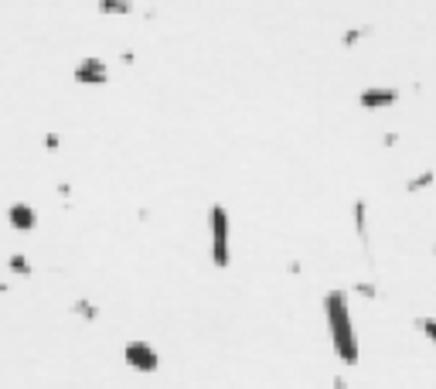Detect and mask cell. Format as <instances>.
Wrapping results in <instances>:
<instances>
[{
    "instance_id": "3",
    "label": "cell",
    "mask_w": 436,
    "mask_h": 389,
    "mask_svg": "<svg viewBox=\"0 0 436 389\" xmlns=\"http://www.w3.org/2000/svg\"><path fill=\"white\" fill-rule=\"evenodd\" d=\"M123 362H126L133 373L150 376V373L161 369V352H157L147 338H130V342L123 345Z\"/></svg>"
},
{
    "instance_id": "8",
    "label": "cell",
    "mask_w": 436,
    "mask_h": 389,
    "mask_svg": "<svg viewBox=\"0 0 436 389\" xmlns=\"http://www.w3.org/2000/svg\"><path fill=\"white\" fill-rule=\"evenodd\" d=\"M7 270H10L14 277H31V274H34V267H31V260H27L24 253H10V260H7Z\"/></svg>"
},
{
    "instance_id": "11",
    "label": "cell",
    "mask_w": 436,
    "mask_h": 389,
    "mask_svg": "<svg viewBox=\"0 0 436 389\" xmlns=\"http://www.w3.org/2000/svg\"><path fill=\"white\" fill-rule=\"evenodd\" d=\"M3 291H7V284H3V280H0V293H3Z\"/></svg>"
},
{
    "instance_id": "7",
    "label": "cell",
    "mask_w": 436,
    "mask_h": 389,
    "mask_svg": "<svg viewBox=\"0 0 436 389\" xmlns=\"http://www.w3.org/2000/svg\"><path fill=\"white\" fill-rule=\"evenodd\" d=\"M99 14L126 17V14H133V0H99Z\"/></svg>"
},
{
    "instance_id": "1",
    "label": "cell",
    "mask_w": 436,
    "mask_h": 389,
    "mask_svg": "<svg viewBox=\"0 0 436 389\" xmlns=\"http://www.w3.org/2000/svg\"><path fill=\"white\" fill-rule=\"evenodd\" d=\"M324 321H328V331H331L334 355H338L345 366H358V359H361V345H358V328H354V314H351L348 291H328L324 293Z\"/></svg>"
},
{
    "instance_id": "10",
    "label": "cell",
    "mask_w": 436,
    "mask_h": 389,
    "mask_svg": "<svg viewBox=\"0 0 436 389\" xmlns=\"http://www.w3.org/2000/svg\"><path fill=\"white\" fill-rule=\"evenodd\" d=\"M45 147H48V151H58V133H48V137H45Z\"/></svg>"
},
{
    "instance_id": "9",
    "label": "cell",
    "mask_w": 436,
    "mask_h": 389,
    "mask_svg": "<svg viewBox=\"0 0 436 389\" xmlns=\"http://www.w3.org/2000/svg\"><path fill=\"white\" fill-rule=\"evenodd\" d=\"M79 318H86V321H95L99 318V307L92 304V300H76V307H72Z\"/></svg>"
},
{
    "instance_id": "2",
    "label": "cell",
    "mask_w": 436,
    "mask_h": 389,
    "mask_svg": "<svg viewBox=\"0 0 436 389\" xmlns=\"http://www.w3.org/2000/svg\"><path fill=\"white\" fill-rule=\"evenodd\" d=\"M208 249H211V263L218 270L232 267V215L222 201L208 205Z\"/></svg>"
},
{
    "instance_id": "5",
    "label": "cell",
    "mask_w": 436,
    "mask_h": 389,
    "mask_svg": "<svg viewBox=\"0 0 436 389\" xmlns=\"http://www.w3.org/2000/svg\"><path fill=\"white\" fill-rule=\"evenodd\" d=\"M402 99V93L395 89V86H365L361 93H358V106L361 109H389V106H395Z\"/></svg>"
},
{
    "instance_id": "6",
    "label": "cell",
    "mask_w": 436,
    "mask_h": 389,
    "mask_svg": "<svg viewBox=\"0 0 436 389\" xmlns=\"http://www.w3.org/2000/svg\"><path fill=\"white\" fill-rule=\"evenodd\" d=\"M7 222H10V229L14 232H34L38 229V208L31 205V201H10L7 205Z\"/></svg>"
},
{
    "instance_id": "4",
    "label": "cell",
    "mask_w": 436,
    "mask_h": 389,
    "mask_svg": "<svg viewBox=\"0 0 436 389\" xmlns=\"http://www.w3.org/2000/svg\"><path fill=\"white\" fill-rule=\"evenodd\" d=\"M72 79H76L79 86L99 89V86H106V82H109V65H106L102 58H95V55H86V58H79V62H76Z\"/></svg>"
}]
</instances>
